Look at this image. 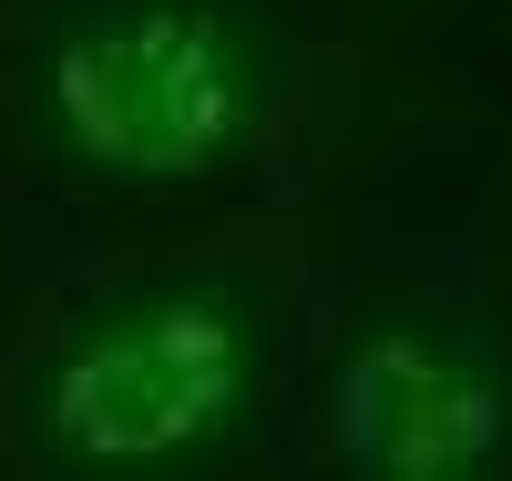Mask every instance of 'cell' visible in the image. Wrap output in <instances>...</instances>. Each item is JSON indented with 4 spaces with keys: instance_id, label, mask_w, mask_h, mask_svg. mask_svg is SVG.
Masks as SVG:
<instances>
[{
    "instance_id": "6da1fadb",
    "label": "cell",
    "mask_w": 512,
    "mask_h": 481,
    "mask_svg": "<svg viewBox=\"0 0 512 481\" xmlns=\"http://www.w3.org/2000/svg\"><path fill=\"white\" fill-rule=\"evenodd\" d=\"M277 389V308L246 267L144 277L82 308L21 379V451L82 481L236 461Z\"/></svg>"
},
{
    "instance_id": "7a4b0ae2",
    "label": "cell",
    "mask_w": 512,
    "mask_h": 481,
    "mask_svg": "<svg viewBox=\"0 0 512 481\" xmlns=\"http://www.w3.org/2000/svg\"><path fill=\"white\" fill-rule=\"evenodd\" d=\"M287 93V31L256 0H72L41 31L31 113L62 174L185 195L256 154Z\"/></svg>"
},
{
    "instance_id": "3957f363",
    "label": "cell",
    "mask_w": 512,
    "mask_h": 481,
    "mask_svg": "<svg viewBox=\"0 0 512 481\" xmlns=\"http://www.w3.org/2000/svg\"><path fill=\"white\" fill-rule=\"evenodd\" d=\"M328 461L359 481H482L512 461V389L472 328L369 308L328 369Z\"/></svg>"
}]
</instances>
